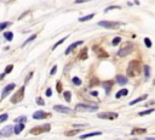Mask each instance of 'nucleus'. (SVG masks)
Instances as JSON below:
<instances>
[{
	"label": "nucleus",
	"instance_id": "1",
	"mask_svg": "<svg viewBox=\"0 0 155 140\" xmlns=\"http://www.w3.org/2000/svg\"><path fill=\"white\" fill-rule=\"evenodd\" d=\"M127 74L130 77H136L141 73V64L136 60H132L130 61V64L127 66V70H126Z\"/></svg>",
	"mask_w": 155,
	"mask_h": 140
},
{
	"label": "nucleus",
	"instance_id": "2",
	"mask_svg": "<svg viewBox=\"0 0 155 140\" xmlns=\"http://www.w3.org/2000/svg\"><path fill=\"white\" fill-rule=\"evenodd\" d=\"M133 49H135V45H133L132 43H130V41H127V43H125V44L119 49V51H117V56L124 57V56H126V55H130L133 51Z\"/></svg>",
	"mask_w": 155,
	"mask_h": 140
},
{
	"label": "nucleus",
	"instance_id": "3",
	"mask_svg": "<svg viewBox=\"0 0 155 140\" xmlns=\"http://www.w3.org/2000/svg\"><path fill=\"white\" fill-rule=\"evenodd\" d=\"M98 110L97 105H91V104H78L75 106V111L78 112H96Z\"/></svg>",
	"mask_w": 155,
	"mask_h": 140
},
{
	"label": "nucleus",
	"instance_id": "4",
	"mask_svg": "<svg viewBox=\"0 0 155 140\" xmlns=\"http://www.w3.org/2000/svg\"><path fill=\"white\" fill-rule=\"evenodd\" d=\"M51 129V125L49 123L44 124V125H40V127H34L30 129L29 133L30 134H34V135H38V134H42V133H49Z\"/></svg>",
	"mask_w": 155,
	"mask_h": 140
},
{
	"label": "nucleus",
	"instance_id": "5",
	"mask_svg": "<svg viewBox=\"0 0 155 140\" xmlns=\"http://www.w3.org/2000/svg\"><path fill=\"white\" fill-rule=\"evenodd\" d=\"M24 91H25V86L23 85L22 88H19V89L15 93V95L11 96V102H12V104H18L19 101H22L23 98H24Z\"/></svg>",
	"mask_w": 155,
	"mask_h": 140
},
{
	"label": "nucleus",
	"instance_id": "6",
	"mask_svg": "<svg viewBox=\"0 0 155 140\" xmlns=\"http://www.w3.org/2000/svg\"><path fill=\"white\" fill-rule=\"evenodd\" d=\"M121 23L120 22H114V21H99L97 23V26H101L103 28H108V29H117L120 27Z\"/></svg>",
	"mask_w": 155,
	"mask_h": 140
},
{
	"label": "nucleus",
	"instance_id": "7",
	"mask_svg": "<svg viewBox=\"0 0 155 140\" xmlns=\"http://www.w3.org/2000/svg\"><path fill=\"white\" fill-rule=\"evenodd\" d=\"M93 51H95L96 54H97L98 57H101V59H105V57H108V56H109V55H108V52L103 48H102L101 45H93Z\"/></svg>",
	"mask_w": 155,
	"mask_h": 140
},
{
	"label": "nucleus",
	"instance_id": "8",
	"mask_svg": "<svg viewBox=\"0 0 155 140\" xmlns=\"http://www.w3.org/2000/svg\"><path fill=\"white\" fill-rule=\"evenodd\" d=\"M98 118H101V119H115L117 118V113L115 112H102V113H98Z\"/></svg>",
	"mask_w": 155,
	"mask_h": 140
},
{
	"label": "nucleus",
	"instance_id": "9",
	"mask_svg": "<svg viewBox=\"0 0 155 140\" xmlns=\"http://www.w3.org/2000/svg\"><path fill=\"white\" fill-rule=\"evenodd\" d=\"M54 110H55V111H58L60 113H64V115L74 113V110H72V108H69V107H66V106H62V105L54 106Z\"/></svg>",
	"mask_w": 155,
	"mask_h": 140
},
{
	"label": "nucleus",
	"instance_id": "10",
	"mask_svg": "<svg viewBox=\"0 0 155 140\" xmlns=\"http://www.w3.org/2000/svg\"><path fill=\"white\" fill-rule=\"evenodd\" d=\"M15 88H16V84H13V83H11V84H9V85L5 86V88H4V90H3V93H1V100L5 99V98H6V96L9 95L10 93Z\"/></svg>",
	"mask_w": 155,
	"mask_h": 140
},
{
	"label": "nucleus",
	"instance_id": "11",
	"mask_svg": "<svg viewBox=\"0 0 155 140\" xmlns=\"http://www.w3.org/2000/svg\"><path fill=\"white\" fill-rule=\"evenodd\" d=\"M13 134V127L12 125H6V127H4L1 131H0V135H3V137H11Z\"/></svg>",
	"mask_w": 155,
	"mask_h": 140
},
{
	"label": "nucleus",
	"instance_id": "12",
	"mask_svg": "<svg viewBox=\"0 0 155 140\" xmlns=\"http://www.w3.org/2000/svg\"><path fill=\"white\" fill-rule=\"evenodd\" d=\"M50 113H47V112H45V111H36L33 113V118L34 119H45V118H47L50 117Z\"/></svg>",
	"mask_w": 155,
	"mask_h": 140
},
{
	"label": "nucleus",
	"instance_id": "13",
	"mask_svg": "<svg viewBox=\"0 0 155 140\" xmlns=\"http://www.w3.org/2000/svg\"><path fill=\"white\" fill-rule=\"evenodd\" d=\"M82 43H84V41H82V40H79V41H75V43H73V44H72V45H69V46L67 48V50L64 51V54H66V55H69L70 52H72V51L74 50V49H76V48H78V46H79V45H81Z\"/></svg>",
	"mask_w": 155,
	"mask_h": 140
},
{
	"label": "nucleus",
	"instance_id": "14",
	"mask_svg": "<svg viewBox=\"0 0 155 140\" xmlns=\"http://www.w3.org/2000/svg\"><path fill=\"white\" fill-rule=\"evenodd\" d=\"M115 79H116V83L119 85H125V84H127V82H129V79H127L125 76H122V74H117V76L115 77Z\"/></svg>",
	"mask_w": 155,
	"mask_h": 140
},
{
	"label": "nucleus",
	"instance_id": "15",
	"mask_svg": "<svg viewBox=\"0 0 155 140\" xmlns=\"http://www.w3.org/2000/svg\"><path fill=\"white\" fill-rule=\"evenodd\" d=\"M98 135H102V132H92V133H87V134H82L80 135V139H87V138H92V137H98Z\"/></svg>",
	"mask_w": 155,
	"mask_h": 140
},
{
	"label": "nucleus",
	"instance_id": "16",
	"mask_svg": "<svg viewBox=\"0 0 155 140\" xmlns=\"http://www.w3.org/2000/svg\"><path fill=\"white\" fill-rule=\"evenodd\" d=\"M24 129V124L23 123H17L15 127H13V133L15 134H19Z\"/></svg>",
	"mask_w": 155,
	"mask_h": 140
},
{
	"label": "nucleus",
	"instance_id": "17",
	"mask_svg": "<svg viewBox=\"0 0 155 140\" xmlns=\"http://www.w3.org/2000/svg\"><path fill=\"white\" fill-rule=\"evenodd\" d=\"M147 133V129H144V128H133L132 132H131V134H133V135H136V134H144Z\"/></svg>",
	"mask_w": 155,
	"mask_h": 140
},
{
	"label": "nucleus",
	"instance_id": "18",
	"mask_svg": "<svg viewBox=\"0 0 155 140\" xmlns=\"http://www.w3.org/2000/svg\"><path fill=\"white\" fill-rule=\"evenodd\" d=\"M127 94H129L127 89H121V90H119V91L115 94V98H116V99H120V98H122V96H126Z\"/></svg>",
	"mask_w": 155,
	"mask_h": 140
},
{
	"label": "nucleus",
	"instance_id": "19",
	"mask_svg": "<svg viewBox=\"0 0 155 140\" xmlns=\"http://www.w3.org/2000/svg\"><path fill=\"white\" fill-rule=\"evenodd\" d=\"M79 59L80 60H85V59H87V48H84L81 51H80Z\"/></svg>",
	"mask_w": 155,
	"mask_h": 140
},
{
	"label": "nucleus",
	"instance_id": "20",
	"mask_svg": "<svg viewBox=\"0 0 155 140\" xmlns=\"http://www.w3.org/2000/svg\"><path fill=\"white\" fill-rule=\"evenodd\" d=\"M144 77H146V80H148L150 78V67L148 65L144 66Z\"/></svg>",
	"mask_w": 155,
	"mask_h": 140
},
{
	"label": "nucleus",
	"instance_id": "21",
	"mask_svg": "<svg viewBox=\"0 0 155 140\" xmlns=\"http://www.w3.org/2000/svg\"><path fill=\"white\" fill-rule=\"evenodd\" d=\"M102 85L104 86V90H105V93H107V95L108 94H109V91H110V89H111V85H113V84H111V82H105V83H103V84H102Z\"/></svg>",
	"mask_w": 155,
	"mask_h": 140
},
{
	"label": "nucleus",
	"instance_id": "22",
	"mask_svg": "<svg viewBox=\"0 0 155 140\" xmlns=\"http://www.w3.org/2000/svg\"><path fill=\"white\" fill-rule=\"evenodd\" d=\"M147 99V94L146 95H143V96H141V98H138V99H136V100H133V101H131L130 104H129V105H136L137 102H141V101H143V100H146Z\"/></svg>",
	"mask_w": 155,
	"mask_h": 140
},
{
	"label": "nucleus",
	"instance_id": "23",
	"mask_svg": "<svg viewBox=\"0 0 155 140\" xmlns=\"http://www.w3.org/2000/svg\"><path fill=\"white\" fill-rule=\"evenodd\" d=\"M95 17V13H90V15H87V16H85V17H80L79 18V21L80 22H85V21H89V20H92Z\"/></svg>",
	"mask_w": 155,
	"mask_h": 140
},
{
	"label": "nucleus",
	"instance_id": "24",
	"mask_svg": "<svg viewBox=\"0 0 155 140\" xmlns=\"http://www.w3.org/2000/svg\"><path fill=\"white\" fill-rule=\"evenodd\" d=\"M63 96H64V100H66L67 102L72 101V93H70V91H64L63 93Z\"/></svg>",
	"mask_w": 155,
	"mask_h": 140
},
{
	"label": "nucleus",
	"instance_id": "25",
	"mask_svg": "<svg viewBox=\"0 0 155 140\" xmlns=\"http://www.w3.org/2000/svg\"><path fill=\"white\" fill-rule=\"evenodd\" d=\"M4 38L6 39V40L11 41L13 39V33L12 32H5V33H4Z\"/></svg>",
	"mask_w": 155,
	"mask_h": 140
},
{
	"label": "nucleus",
	"instance_id": "26",
	"mask_svg": "<svg viewBox=\"0 0 155 140\" xmlns=\"http://www.w3.org/2000/svg\"><path fill=\"white\" fill-rule=\"evenodd\" d=\"M25 121H27V117H25V116H21V117H17L16 119H15L16 123H23V124L25 123Z\"/></svg>",
	"mask_w": 155,
	"mask_h": 140
},
{
	"label": "nucleus",
	"instance_id": "27",
	"mask_svg": "<svg viewBox=\"0 0 155 140\" xmlns=\"http://www.w3.org/2000/svg\"><path fill=\"white\" fill-rule=\"evenodd\" d=\"M72 82H73L74 85H81V79L78 78V77H74L73 79H72Z\"/></svg>",
	"mask_w": 155,
	"mask_h": 140
},
{
	"label": "nucleus",
	"instance_id": "28",
	"mask_svg": "<svg viewBox=\"0 0 155 140\" xmlns=\"http://www.w3.org/2000/svg\"><path fill=\"white\" fill-rule=\"evenodd\" d=\"M35 38H36V34H33L32 37H29V38L27 39V40H25L24 43H23V45H22V46H24V45H27V44H28V43H30V41H33Z\"/></svg>",
	"mask_w": 155,
	"mask_h": 140
},
{
	"label": "nucleus",
	"instance_id": "29",
	"mask_svg": "<svg viewBox=\"0 0 155 140\" xmlns=\"http://www.w3.org/2000/svg\"><path fill=\"white\" fill-rule=\"evenodd\" d=\"M9 26H11V23H10V22H1V23H0V31H3V29L7 28Z\"/></svg>",
	"mask_w": 155,
	"mask_h": 140
},
{
	"label": "nucleus",
	"instance_id": "30",
	"mask_svg": "<svg viewBox=\"0 0 155 140\" xmlns=\"http://www.w3.org/2000/svg\"><path fill=\"white\" fill-rule=\"evenodd\" d=\"M67 38H68V35H67V37H64V38H63V39H61V40H60V41H57V43H56V44H55V45H54V46H52V50H55V49L57 48L58 45H61V44H62V43H63V41H64V40H66V39H67Z\"/></svg>",
	"mask_w": 155,
	"mask_h": 140
},
{
	"label": "nucleus",
	"instance_id": "31",
	"mask_svg": "<svg viewBox=\"0 0 155 140\" xmlns=\"http://www.w3.org/2000/svg\"><path fill=\"white\" fill-rule=\"evenodd\" d=\"M76 133H80V132H79V129H78V131H70V132H66V133H64V134H66L67 137H73V135H75Z\"/></svg>",
	"mask_w": 155,
	"mask_h": 140
},
{
	"label": "nucleus",
	"instance_id": "32",
	"mask_svg": "<svg viewBox=\"0 0 155 140\" xmlns=\"http://www.w3.org/2000/svg\"><path fill=\"white\" fill-rule=\"evenodd\" d=\"M35 101H36V104H38V105H40V106H44L45 105V101L42 100V98H40V96H38V98L35 99Z\"/></svg>",
	"mask_w": 155,
	"mask_h": 140
},
{
	"label": "nucleus",
	"instance_id": "33",
	"mask_svg": "<svg viewBox=\"0 0 155 140\" xmlns=\"http://www.w3.org/2000/svg\"><path fill=\"white\" fill-rule=\"evenodd\" d=\"M120 41H121V38H120V37H115V38L111 40V45H117L119 43H120Z\"/></svg>",
	"mask_w": 155,
	"mask_h": 140
},
{
	"label": "nucleus",
	"instance_id": "34",
	"mask_svg": "<svg viewBox=\"0 0 155 140\" xmlns=\"http://www.w3.org/2000/svg\"><path fill=\"white\" fill-rule=\"evenodd\" d=\"M7 118H9V115H7V113H3V115H0V123L5 122Z\"/></svg>",
	"mask_w": 155,
	"mask_h": 140
},
{
	"label": "nucleus",
	"instance_id": "35",
	"mask_svg": "<svg viewBox=\"0 0 155 140\" xmlns=\"http://www.w3.org/2000/svg\"><path fill=\"white\" fill-rule=\"evenodd\" d=\"M12 70H13V65H9V66H6V68H5V72H4V73L7 74V73H10V72H12Z\"/></svg>",
	"mask_w": 155,
	"mask_h": 140
},
{
	"label": "nucleus",
	"instance_id": "36",
	"mask_svg": "<svg viewBox=\"0 0 155 140\" xmlns=\"http://www.w3.org/2000/svg\"><path fill=\"white\" fill-rule=\"evenodd\" d=\"M115 9H121V6H115V5H113V6H109V7H107V9H104V12H109V11H111V10H115Z\"/></svg>",
	"mask_w": 155,
	"mask_h": 140
},
{
	"label": "nucleus",
	"instance_id": "37",
	"mask_svg": "<svg viewBox=\"0 0 155 140\" xmlns=\"http://www.w3.org/2000/svg\"><path fill=\"white\" fill-rule=\"evenodd\" d=\"M153 111H154L153 108H150V110H147V111H142V112H139V116H146V115H149V113H152Z\"/></svg>",
	"mask_w": 155,
	"mask_h": 140
},
{
	"label": "nucleus",
	"instance_id": "38",
	"mask_svg": "<svg viewBox=\"0 0 155 140\" xmlns=\"http://www.w3.org/2000/svg\"><path fill=\"white\" fill-rule=\"evenodd\" d=\"M144 44L147 45V48H152V40L149 38H144Z\"/></svg>",
	"mask_w": 155,
	"mask_h": 140
},
{
	"label": "nucleus",
	"instance_id": "39",
	"mask_svg": "<svg viewBox=\"0 0 155 140\" xmlns=\"http://www.w3.org/2000/svg\"><path fill=\"white\" fill-rule=\"evenodd\" d=\"M56 89H57L58 93H62V83L61 82H57V84H56Z\"/></svg>",
	"mask_w": 155,
	"mask_h": 140
},
{
	"label": "nucleus",
	"instance_id": "40",
	"mask_svg": "<svg viewBox=\"0 0 155 140\" xmlns=\"http://www.w3.org/2000/svg\"><path fill=\"white\" fill-rule=\"evenodd\" d=\"M56 71H57V66H54L52 68H51V71H50V74H51V76H54V74L56 73Z\"/></svg>",
	"mask_w": 155,
	"mask_h": 140
},
{
	"label": "nucleus",
	"instance_id": "41",
	"mask_svg": "<svg viewBox=\"0 0 155 140\" xmlns=\"http://www.w3.org/2000/svg\"><path fill=\"white\" fill-rule=\"evenodd\" d=\"M98 83H99V82H98V79H96V78H93V79L91 80V84H90V85H91V86H93V85H97Z\"/></svg>",
	"mask_w": 155,
	"mask_h": 140
},
{
	"label": "nucleus",
	"instance_id": "42",
	"mask_svg": "<svg viewBox=\"0 0 155 140\" xmlns=\"http://www.w3.org/2000/svg\"><path fill=\"white\" fill-rule=\"evenodd\" d=\"M89 1H92V0H75L74 3L75 4H81V3H89Z\"/></svg>",
	"mask_w": 155,
	"mask_h": 140
},
{
	"label": "nucleus",
	"instance_id": "43",
	"mask_svg": "<svg viewBox=\"0 0 155 140\" xmlns=\"http://www.w3.org/2000/svg\"><path fill=\"white\" fill-rule=\"evenodd\" d=\"M32 77H33V72H30V73H29V76H27V78H25L24 83H27V82H28V80L30 79V78H32Z\"/></svg>",
	"mask_w": 155,
	"mask_h": 140
},
{
	"label": "nucleus",
	"instance_id": "44",
	"mask_svg": "<svg viewBox=\"0 0 155 140\" xmlns=\"http://www.w3.org/2000/svg\"><path fill=\"white\" fill-rule=\"evenodd\" d=\"M51 95H52V90H51L50 88H49V89L46 90V96H49V98H50Z\"/></svg>",
	"mask_w": 155,
	"mask_h": 140
},
{
	"label": "nucleus",
	"instance_id": "45",
	"mask_svg": "<svg viewBox=\"0 0 155 140\" xmlns=\"http://www.w3.org/2000/svg\"><path fill=\"white\" fill-rule=\"evenodd\" d=\"M91 95H92V96H98V91H92V93H91Z\"/></svg>",
	"mask_w": 155,
	"mask_h": 140
},
{
	"label": "nucleus",
	"instance_id": "46",
	"mask_svg": "<svg viewBox=\"0 0 155 140\" xmlns=\"http://www.w3.org/2000/svg\"><path fill=\"white\" fill-rule=\"evenodd\" d=\"M86 124H75V125H74V127L75 128H78V127H85Z\"/></svg>",
	"mask_w": 155,
	"mask_h": 140
},
{
	"label": "nucleus",
	"instance_id": "47",
	"mask_svg": "<svg viewBox=\"0 0 155 140\" xmlns=\"http://www.w3.org/2000/svg\"><path fill=\"white\" fill-rule=\"evenodd\" d=\"M4 77H5V73H1V74H0V80H1V79H3V78H4Z\"/></svg>",
	"mask_w": 155,
	"mask_h": 140
},
{
	"label": "nucleus",
	"instance_id": "48",
	"mask_svg": "<svg viewBox=\"0 0 155 140\" xmlns=\"http://www.w3.org/2000/svg\"><path fill=\"white\" fill-rule=\"evenodd\" d=\"M147 140H155L154 138H147Z\"/></svg>",
	"mask_w": 155,
	"mask_h": 140
}]
</instances>
